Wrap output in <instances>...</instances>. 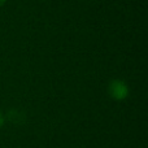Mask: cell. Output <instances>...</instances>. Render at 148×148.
<instances>
[{"mask_svg": "<svg viewBox=\"0 0 148 148\" xmlns=\"http://www.w3.org/2000/svg\"><path fill=\"white\" fill-rule=\"evenodd\" d=\"M108 92L110 97L114 100H123L129 95V87L121 79H113L108 84Z\"/></svg>", "mask_w": 148, "mask_h": 148, "instance_id": "obj_1", "label": "cell"}, {"mask_svg": "<svg viewBox=\"0 0 148 148\" xmlns=\"http://www.w3.org/2000/svg\"><path fill=\"white\" fill-rule=\"evenodd\" d=\"M3 123H4V117H3L1 112H0V127H1V126H3Z\"/></svg>", "mask_w": 148, "mask_h": 148, "instance_id": "obj_2", "label": "cell"}, {"mask_svg": "<svg viewBox=\"0 0 148 148\" xmlns=\"http://www.w3.org/2000/svg\"><path fill=\"white\" fill-rule=\"evenodd\" d=\"M5 1H7V0H0V7H3V5L5 4Z\"/></svg>", "mask_w": 148, "mask_h": 148, "instance_id": "obj_3", "label": "cell"}]
</instances>
